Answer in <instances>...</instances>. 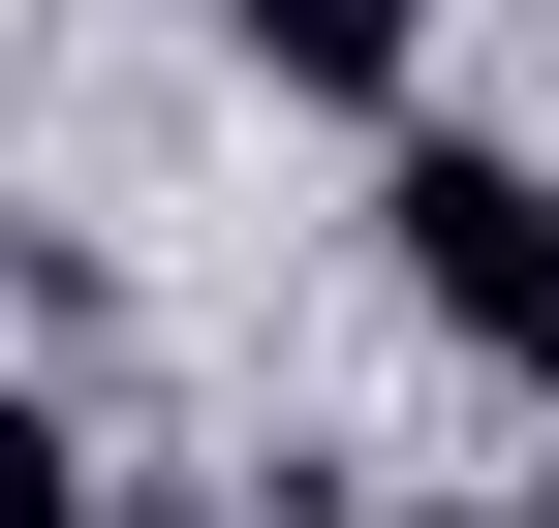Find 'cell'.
I'll list each match as a JSON object with an SVG mask.
<instances>
[{"mask_svg":"<svg viewBox=\"0 0 559 528\" xmlns=\"http://www.w3.org/2000/svg\"><path fill=\"white\" fill-rule=\"evenodd\" d=\"M373 249H404V311H436V343L559 373V187L498 156V124H404V156H373Z\"/></svg>","mask_w":559,"mask_h":528,"instance_id":"6da1fadb","label":"cell"},{"mask_svg":"<svg viewBox=\"0 0 559 528\" xmlns=\"http://www.w3.org/2000/svg\"><path fill=\"white\" fill-rule=\"evenodd\" d=\"M0 528H94V435H62L32 373H0Z\"/></svg>","mask_w":559,"mask_h":528,"instance_id":"3957f363","label":"cell"},{"mask_svg":"<svg viewBox=\"0 0 559 528\" xmlns=\"http://www.w3.org/2000/svg\"><path fill=\"white\" fill-rule=\"evenodd\" d=\"M436 528H559V497H436Z\"/></svg>","mask_w":559,"mask_h":528,"instance_id":"5b68a950","label":"cell"},{"mask_svg":"<svg viewBox=\"0 0 559 528\" xmlns=\"http://www.w3.org/2000/svg\"><path fill=\"white\" fill-rule=\"evenodd\" d=\"M249 62H280V94H342V124H373V94H404V0H249Z\"/></svg>","mask_w":559,"mask_h":528,"instance_id":"7a4b0ae2","label":"cell"},{"mask_svg":"<svg viewBox=\"0 0 559 528\" xmlns=\"http://www.w3.org/2000/svg\"><path fill=\"white\" fill-rule=\"evenodd\" d=\"M94 528H218V497H94Z\"/></svg>","mask_w":559,"mask_h":528,"instance_id":"277c9868","label":"cell"}]
</instances>
